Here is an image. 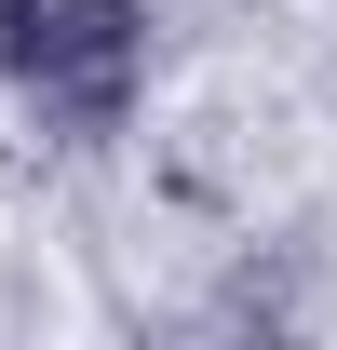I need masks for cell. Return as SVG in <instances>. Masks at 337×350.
Here are the masks:
<instances>
[{
  "label": "cell",
  "mask_w": 337,
  "mask_h": 350,
  "mask_svg": "<svg viewBox=\"0 0 337 350\" xmlns=\"http://www.w3.org/2000/svg\"><path fill=\"white\" fill-rule=\"evenodd\" d=\"M135 0H0V68L68 135H108L135 108Z\"/></svg>",
  "instance_id": "cell-1"
}]
</instances>
